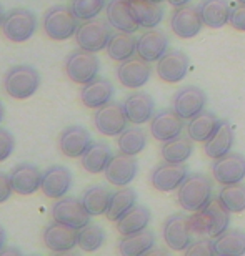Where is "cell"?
Instances as JSON below:
<instances>
[{
    "label": "cell",
    "mask_w": 245,
    "mask_h": 256,
    "mask_svg": "<svg viewBox=\"0 0 245 256\" xmlns=\"http://www.w3.org/2000/svg\"><path fill=\"white\" fill-rule=\"evenodd\" d=\"M110 28L112 25L107 22V18H92L79 25L77 34H75V42L79 48L89 50V52H100L107 48V44L110 40Z\"/></svg>",
    "instance_id": "52a82bcc"
},
{
    "label": "cell",
    "mask_w": 245,
    "mask_h": 256,
    "mask_svg": "<svg viewBox=\"0 0 245 256\" xmlns=\"http://www.w3.org/2000/svg\"><path fill=\"white\" fill-rule=\"evenodd\" d=\"M152 76V66L150 62L137 57H132L125 62H120L117 66V78H119L120 85L130 90H139Z\"/></svg>",
    "instance_id": "8fae6325"
},
{
    "label": "cell",
    "mask_w": 245,
    "mask_h": 256,
    "mask_svg": "<svg viewBox=\"0 0 245 256\" xmlns=\"http://www.w3.org/2000/svg\"><path fill=\"white\" fill-rule=\"evenodd\" d=\"M64 70L70 82L79 85H85L94 78H97L100 70V60L94 52L77 48L67 55Z\"/></svg>",
    "instance_id": "8992f818"
},
{
    "label": "cell",
    "mask_w": 245,
    "mask_h": 256,
    "mask_svg": "<svg viewBox=\"0 0 245 256\" xmlns=\"http://www.w3.org/2000/svg\"><path fill=\"white\" fill-rule=\"evenodd\" d=\"M188 170L185 163H170L163 162L154 168L150 175V183L157 192L170 193L173 190H178L183 180L187 178Z\"/></svg>",
    "instance_id": "7c38bea8"
},
{
    "label": "cell",
    "mask_w": 245,
    "mask_h": 256,
    "mask_svg": "<svg viewBox=\"0 0 245 256\" xmlns=\"http://www.w3.org/2000/svg\"><path fill=\"white\" fill-rule=\"evenodd\" d=\"M107 7V0H74L70 8H72L74 15L82 22L97 18V15Z\"/></svg>",
    "instance_id": "b9f144b4"
},
{
    "label": "cell",
    "mask_w": 245,
    "mask_h": 256,
    "mask_svg": "<svg viewBox=\"0 0 245 256\" xmlns=\"http://www.w3.org/2000/svg\"><path fill=\"white\" fill-rule=\"evenodd\" d=\"M42 27L45 35L55 42H64L75 37L79 28V18L75 17L72 8L65 5H54L44 15Z\"/></svg>",
    "instance_id": "277c9868"
},
{
    "label": "cell",
    "mask_w": 245,
    "mask_h": 256,
    "mask_svg": "<svg viewBox=\"0 0 245 256\" xmlns=\"http://www.w3.org/2000/svg\"><path fill=\"white\" fill-rule=\"evenodd\" d=\"M45 248L54 253H69L77 246V230L54 220L42 233Z\"/></svg>",
    "instance_id": "2e32d148"
},
{
    "label": "cell",
    "mask_w": 245,
    "mask_h": 256,
    "mask_svg": "<svg viewBox=\"0 0 245 256\" xmlns=\"http://www.w3.org/2000/svg\"><path fill=\"white\" fill-rule=\"evenodd\" d=\"M112 152L105 143H92V146L80 156V165L87 173L99 175L104 173L109 162L112 160Z\"/></svg>",
    "instance_id": "e575fe53"
},
{
    "label": "cell",
    "mask_w": 245,
    "mask_h": 256,
    "mask_svg": "<svg viewBox=\"0 0 245 256\" xmlns=\"http://www.w3.org/2000/svg\"><path fill=\"white\" fill-rule=\"evenodd\" d=\"M168 4L172 5V7H183V5H188L192 2V0H167Z\"/></svg>",
    "instance_id": "7dc6e473"
},
{
    "label": "cell",
    "mask_w": 245,
    "mask_h": 256,
    "mask_svg": "<svg viewBox=\"0 0 245 256\" xmlns=\"http://www.w3.org/2000/svg\"><path fill=\"white\" fill-rule=\"evenodd\" d=\"M105 14L107 22L112 25V28L129 34H134L139 28V24L134 18L129 0H110V2H107Z\"/></svg>",
    "instance_id": "484cf974"
},
{
    "label": "cell",
    "mask_w": 245,
    "mask_h": 256,
    "mask_svg": "<svg viewBox=\"0 0 245 256\" xmlns=\"http://www.w3.org/2000/svg\"><path fill=\"white\" fill-rule=\"evenodd\" d=\"M213 180L220 185L240 183L245 178V156L240 153H227L212 163Z\"/></svg>",
    "instance_id": "5bb4252c"
},
{
    "label": "cell",
    "mask_w": 245,
    "mask_h": 256,
    "mask_svg": "<svg viewBox=\"0 0 245 256\" xmlns=\"http://www.w3.org/2000/svg\"><path fill=\"white\" fill-rule=\"evenodd\" d=\"M15 150V138L10 132L0 128V163L5 162Z\"/></svg>",
    "instance_id": "7bdbcfd3"
},
{
    "label": "cell",
    "mask_w": 245,
    "mask_h": 256,
    "mask_svg": "<svg viewBox=\"0 0 245 256\" xmlns=\"http://www.w3.org/2000/svg\"><path fill=\"white\" fill-rule=\"evenodd\" d=\"M105 50L114 62H125L137 54V38L134 37V34L117 30L115 34L110 35Z\"/></svg>",
    "instance_id": "d6a6232c"
},
{
    "label": "cell",
    "mask_w": 245,
    "mask_h": 256,
    "mask_svg": "<svg viewBox=\"0 0 245 256\" xmlns=\"http://www.w3.org/2000/svg\"><path fill=\"white\" fill-rule=\"evenodd\" d=\"M193 153V140L188 135H178L168 142L162 143L160 155L163 162L170 163H185Z\"/></svg>",
    "instance_id": "d590c367"
},
{
    "label": "cell",
    "mask_w": 245,
    "mask_h": 256,
    "mask_svg": "<svg viewBox=\"0 0 245 256\" xmlns=\"http://www.w3.org/2000/svg\"><path fill=\"white\" fill-rule=\"evenodd\" d=\"M213 254L240 256L245 254V232L238 228H228L222 234L212 238Z\"/></svg>",
    "instance_id": "83f0119b"
},
{
    "label": "cell",
    "mask_w": 245,
    "mask_h": 256,
    "mask_svg": "<svg viewBox=\"0 0 245 256\" xmlns=\"http://www.w3.org/2000/svg\"><path fill=\"white\" fill-rule=\"evenodd\" d=\"M228 24L232 25V28L238 30V32H245V5L238 4L235 8H232Z\"/></svg>",
    "instance_id": "f6af8a7d"
},
{
    "label": "cell",
    "mask_w": 245,
    "mask_h": 256,
    "mask_svg": "<svg viewBox=\"0 0 245 256\" xmlns=\"http://www.w3.org/2000/svg\"><path fill=\"white\" fill-rule=\"evenodd\" d=\"M10 180H12L14 192L27 196L37 190H40L42 185V172L32 163H19L10 172Z\"/></svg>",
    "instance_id": "cb8c5ba5"
},
{
    "label": "cell",
    "mask_w": 245,
    "mask_h": 256,
    "mask_svg": "<svg viewBox=\"0 0 245 256\" xmlns=\"http://www.w3.org/2000/svg\"><path fill=\"white\" fill-rule=\"evenodd\" d=\"M183 125V118L173 108L160 110L150 120V135L157 142H168L180 135Z\"/></svg>",
    "instance_id": "d6986e66"
},
{
    "label": "cell",
    "mask_w": 245,
    "mask_h": 256,
    "mask_svg": "<svg viewBox=\"0 0 245 256\" xmlns=\"http://www.w3.org/2000/svg\"><path fill=\"white\" fill-rule=\"evenodd\" d=\"M0 28L9 42L24 44L34 37L37 30V17L27 8H12L5 14Z\"/></svg>",
    "instance_id": "5b68a950"
},
{
    "label": "cell",
    "mask_w": 245,
    "mask_h": 256,
    "mask_svg": "<svg viewBox=\"0 0 245 256\" xmlns=\"http://www.w3.org/2000/svg\"><path fill=\"white\" fill-rule=\"evenodd\" d=\"M168 52V37L159 28H149L137 38V55L147 62H159Z\"/></svg>",
    "instance_id": "7402d4cb"
},
{
    "label": "cell",
    "mask_w": 245,
    "mask_h": 256,
    "mask_svg": "<svg viewBox=\"0 0 245 256\" xmlns=\"http://www.w3.org/2000/svg\"><path fill=\"white\" fill-rule=\"evenodd\" d=\"M155 246V234L150 230H142V232L125 234L119 242V253L125 256H139L150 253V250Z\"/></svg>",
    "instance_id": "1f68e13d"
},
{
    "label": "cell",
    "mask_w": 245,
    "mask_h": 256,
    "mask_svg": "<svg viewBox=\"0 0 245 256\" xmlns=\"http://www.w3.org/2000/svg\"><path fill=\"white\" fill-rule=\"evenodd\" d=\"M127 115L124 110V105L117 102H109L107 105L97 108L94 115V125L97 132L105 136H119L127 128Z\"/></svg>",
    "instance_id": "9c48e42d"
},
{
    "label": "cell",
    "mask_w": 245,
    "mask_h": 256,
    "mask_svg": "<svg viewBox=\"0 0 245 256\" xmlns=\"http://www.w3.org/2000/svg\"><path fill=\"white\" fill-rule=\"evenodd\" d=\"M230 4L227 0H202L198 4V14L208 28H222L230 18Z\"/></svg>",
    "instance_id": "4316f807"
},
{
    "label": "cell",
    "mask_w": 245,
    "mask_h": 256,
    "mask_svg": "<svg viewBox=\"0 0 245 256\" xmlns=\"http://www.w3.org/2000/svg\"><path fill=\"white\" fill-rule=\"evenodd\" d=\"M40 86V74L29 65H15L5 72L4 90L10 98L27 100Z\"/></svg>",
    "instance_id": "3957f363"
},
{
    "label": "cell",
    "mask_w": 245,
    "mask_h": 256,
    "mask_svg": "<svg viewBox=\"0 0 245 256\" xmlns=\"http://www.w3.org/2000/svg\"><path fill=\"white\" fill-rule=\"evenodd\" d=\"M217 200L228 213H242L245 210V185L242 182L222 185Z\"/></svg>",
    "instance_id": "f35d334b"
},
{
    "label": "cell",
    "mask_w": 245,
    "mask_h": 256,
    "mask_svg": "<svg viewBox=\"0 0 245 256\" xmlns=\"http://www.w3.org/2000/svg\"><path fill=\"white\" fill-rule=\"evenodd\" d=\"M135 204H137L135 190L134 188L122 186L120 190L112 193V198H110V203H109V208H107L105 216L109 222L115 223L117 220H120L130 208H134Z\"/></svg>",
    "instance_id": "8d00e7d4"
},
{
    "label": "cell",
    "mask_w": 245,
    "mask_h": 256,
    "mask_svg": "<svg viewBox=\"0 0 245 256\" xmlns=\"http://www.w3.org/2000/svg\"><path fill=\"white\" fill-rule=\"evenodd\" d=\"M187 254H213L212 238H198L187 248Z\"/></svg>",
    "instance_id": "ee69618b"
},
{
    "label": "cell",
    "mask_w": 245,
    "mask_h": 256,
    "mask_svg": "<svg viewBox=\"0 0 245 256\" xmlns=\"http://www.w3.org/2000/svg\"><path fill=\"white\" fill-rule=\"evenodd\" d=\"M152 2H157V4H162L163 0H152Z\"/></svg>",
    "instance_id": "f5cc1de1"
},
{
    "label": "cell",
    "mask_w": 245,
    "mask_h": 256,
    "mask_svg": "<svg viewBox=\"0 0 245 256\" xmlns=\"http://www.w3.org/2000/svg\"><path fill=\"white\" fill-rule=\"evenodd\" d=\"M177 202L188 213L198 212L212 202V182L202 173H190L177 190Z\"/></svg>",
    "instance_id": "7a4b0ae2"
},
{
    "label": "cell",
    "mask_w": 245,
    "mask_h": 256,
    "mask_svg": "<svg viewBox=\"0 0 245 256\" xmlns=\"http://www.w3.org/2000/svg\"><path fill=\"white\" fill-rule=\"evenodd\" d=\"M4 17H5V14H4L2 5H0V25H2V22H4Z\"/></svg>",
    "instance_id": "f907efd6"
},
{
    "label": "cell",
    "mask_w": 245,
    "mask_h": 256,
    "mask_svg": "<svg viewBox=\"0 0 245 256\" xmlns=\"http://www.w3.org/2000/svg\"><path fill=\"white\" fill-rule=\"evenodd\" d=\"M112 193L109 188H104L100 185L87 188L82 194V203L87 208V212L90 213V216H100V214L107 213L109 208Z\"/></svg>",
    "instance_id": "74e56055"
},
{
    "label": "cell",
    "mask_w": 245,
    "mask_h": 256,
    "mask_svg": "<svg viewBox=\"0 0 245 256\" xmlns=\"http://www.w3.org/2000/svg\"><path fill=\"white\" fill-rule=\"evenodd\" d=\"M150 220H152L150 210L147 206H142V204H135V206L130 208L120 220H117L115 226H117V232H119L122 236H125V234H132V233L145 230L149 226Z\"/></svg>",
    "instance_id": "836d02e7"
},
{
    "label": "cell",
    "mask_w": 245,
    "mask_h": 256,
    "mask_svg": "<svg viewBox=\"0 0 245 256\" xmlns=\"http://www.w3.org/2000/svg\"><path fill=\"white\" fill-rule=\"evenodd\" d=\"M188 57L180 50H168L163 57L157 62V75L165 84H177L185 78L188 72Z\"/></svg>",
    "instance_id": "ffe728a7"
},
{
    "label": "cell",
    "mask_w": 245,
    "mask_h": 256,
    "mask_svg": "<svg viewBox=\"0 0 245 256\" xmlns=\"http://www.w3.org/2000/svg\"><path fill=\"white\" fill-rule=\"evenodd\" d=\"M72 173L64 165H52L42 173L40 190L50 200H59L65 196L72 188Z\"/></svg>",
    "instance_id": "ac0fdd59"
},
{
    "label": "cell",
    "mask_w": 245,
    "mask_h": 256,
    "mask_svg": "<svg viewBox=\"0 0 245 256\" xmlns=\"http://www.w3.org/2000/svg\"><path fill=\"white\" fill-rule=\"evenodd\" d=\"M207 106V94L195 85L183 86L175 94L172 102V108L182 116L183 120H190Z\"/></svg>",
    "instance_id": "4fadbf2b"
},
{
    "label": "cell",
    "mask_w": 245,
    "mask_h": 256,
    "mask_svg": "<svg viewBox=\"0 0 245 256\" xmlns=\"http://www.w3.org/2000/svg\"><path fill=\"white\" fill-rule=\"evenodd\" d=\"M237 4H242V5H245V0H235Z\"/></svg>",
    "instance_id": "816d5d0a"
},
{
    "label": "cell",
    "mask_w": 245,
    "mask_h": 256,
    "mask_svg": "<svg viewBox=\"0 0 245 256\" xmlns=\"http://www.w3.org/2000/svg\"><path fill=\"white\" fill-rule=\"evenodd\" d=\"M12 193H14V186H12V180H10V175L0 172V204L7 202L12 196Z\"/></svg>",
    "instance_id": "bcb514c9"
},
{
    "label": "cell",
    "mask_w": 245,
    "mask_h": 256,
    "mask_svg": "<svg viewBox=\"0 0 245 256\" xmlns=\"http://www.w3.org/2000/svg\"><path fill=\"white\" fill-rule=\"evenodd\" d=\"M233 138H235V135H233L232 125L222 120V125L218 126V130L203 143V152L208 158L217 160V158L230 153L233 146Z\"/></svg>",
    "instance_id": "f1b7e54d"
},
{
    "label": "cell",
    "mask_w": 245,
    "mask_h": 256,
    "mask_svg": "<svg viewBox=\"0 0 245 256\" xmlns=\"http://www.w3.org/2000/svg\"><path fill=\"white\" fill-rule=\"evenodd\" d=\"M134 18L142 28H157L163 18V7L152 0H129Z\"/></svg>",
    "instance_id": "4dcf8cb0"
},
{
    "label": "cell",
    "mask_w": 245,
    "mask_h": 256,
    "mask_svg": "<svg viewBox=\"0 0 245 256\" xmlns=\"http://www.w3.org/2000/svg\"><path fill=\"white\" fill-rule=\"evenodd\" d=\"M112 96H114V85H112V82H109L107 78H100V76L85 84L80 90V102L87 108L94 110L112 102Z\"/></svg>",
    "instance_id": "d4e9b609"
},
{
    "label": "cell",
    "mask_w": 245,
    "mask_h": 256,
    "mask_svg": "<svg viewBox=\"0 0 245 256\" xmlns=\"http://www.w3.org/2000/svg\"><path fill=\"white\" fill-rule=\"evenodd\" d=\"M90 133L80 125H70L60 133L59 148L64 156L67 158H80L92 146Z\"/></svg>",
    "instance_id": "44dd1931"
},
{
    "label": "cell",
    "mask_w": 245,
    "mask_h": 256,
    "mask_svg": "<svg viewBox=\"0 0 245 256\" xmlns=\"http://www.w3.org/2000/svg\"><path fill=\"white\" fill-rule=\"evenodd\" d=\"M230 213L218 203V200L210 202L205 208L190 214L192 233L198 238H215L228 230Z\"/></svg>",
    "instance_id": "6da1fadb"
},
{
    "label": "cell",
    "mask_w": 245,
    "mask_h": 256,
    "mask_svg": "<svg viewBox=\"0 0 245 256\" xmlns=\"http://www.w3.org/2000/svg\"><path fill=\"white\" fill-rule=\"evenodd\" d=\"M124 110L127 115V120L134 125H144L152 120L155 112V102L154 98L145 94V92H134L125 98Z\"/></svg>",
    "instance_id": "603a6c76"
},
{
    "label": "cell",
    "mask_w": 245,
    "mask_h": 256,
    "mask_svg": "<svg viewBox=\"0 0 245 256\" xmlns=\"http://www.w3.org/2000/svg\"><path fill=\"white\" fill-rule=\"evenodd\" d=\"M52 218L75 230H80L87 223H90V213L87 212L82 200L74 196L59 198L52 206Z\"/></svg>",
    "instance_id": "30bf717a"
},
{
    "label": "cell",
    "mask_w": 245,
    "mask_h": 256,
    "mask_svg": "<svg viewBox=\"0 0 245 256\" xmlns=\"http://www.w3.org/2000/svg\"><path fill=\"white\" fill-rule=\"evenodd\" d=\"M4 115H5V108H4L2 102H0V124H2V120H4Z\"/></svg>",
    "instance_id": "681fc988"
},
{
    "label": "cell",
    "mask_w": 245,
    "mask_h": 256,
    "mask_svg": "<svg viewBox=\"0 0 245 256\" xmlns=\"http://www.w3.org/2000/svg\"><path fill=\"white\" fill-rule=\"evenodd\" d=\"M5 240H7V234H5V230L0 226V253H2V250L5 246Z\"/></svg>",
    "instance_id": "c3c4849f"
},
{
    "label": "cell",
    "mask_w": 245,
    "mask_h": 256,
    "mask_svg": "<svg viewBox=\"0 0 245 256\" xmlns=\"http://www.w3.org/2000/svg\"><path fill=\"white\" fill-rule=\"evenodd\" d=\"M203 22L198 14V7L183 5L175 7L170 15V28L178 38H192L202 30Z\"/></svg>",
    "instance_id": "e0dca14e"
},
{
    "label": "cell",
    "mask_w": 245,
    "mask_h": 256,
    "mask_svg": "<svg viewBox=\"0 0 245 256\" xmlns=\"http://www.w3.org/2000/svg\"><path fill=\"white\" fill-rule=\"evenodd\" d=\"M105 243V232L99 224L87 223L77 230V246L85 253H94L100 250Z\"/></svg>",
    "instance_id": "60d3db41"
},
{
    "label": "cell",
    "mask_w": 245,
    "mask_h": 256,
    "mask_svg": "<svg viewBox=\"0 0 245 256\" xmlns=\"http://www.w3.org/2000/svg\"><path fill=\"white\" fill-rule=\"evenodd\" d=\"M220 125H222V120H218L215 114L203 110L188 122L187 135L190 136L193 142L205 143L208 138L218 130V126Z\"/></svg>",
    "instance_id": "f546056e"
},
{
    "label": "cell",
    "mask_w": 245,
    "mask_h": 256,
    "mask_svg": "<svg viewBox=\"0 0 245 256\" xmlns=\"http://www.w3.org/2000/svg\"><path fill=\"white\" fill-rule=\"evenodd\" d=\"M163 242L173 252H187V248L193 243V233L190 228V216L185 213L170 214L162 228Z\"/></svg>",
    "instance_id": "ba28073f"
},
{
    "label": "cell",
    "mask_w": 245,
    "mask_h": 256,
    "mask_svg": "<svg viewBox=\"0 0 245 256\" xmlns=\"http://www.w3.org/2000/svg\"><path fill=\"white\" fill-rule=\"evenodd\" d=\"M137 172H139V165L137 160L132 155H125V153H119L114 155L112 160L107 165L104 175L105 180L114 186H129L132 182L135 180Z\"/></svg>",
    "instance_id": "9a60e30c"
},
{
    "label": "cell",
    "mask_w": 245,
    "mask_h": 256,
    "mask_svg": "<svg viewBox=\"0 0 245 256\" xmlns=\"http://www.w3.org/2000/svg\"><path fill=\"white\" fill-rule=\"evenodd\" d=\"M117 146H119V150L122 153H125V155H132V156L139 155L147 146L145 132L139 126L125 128L119 135V138H117Z\"/></svg>",
    "instance_id": "ab89813d"
}]
</instances>
